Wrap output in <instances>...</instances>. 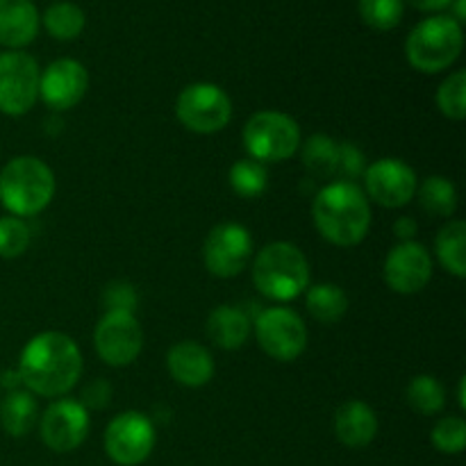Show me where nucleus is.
<instances>
[{"instance_id":"24","label":"nucleus","mask_w":466,"mask_h":466,"mask_svg":"<svg viewBox=\"0 0 466 466\" xmlns=\"http://www.w3.org/2000/svg\"><path fill=\"white\" fill-rule=\"evenodd\" d=\"M41 25L53 39L73 41L82 35L86 25L85 9L71 0H57V3L48 5L46 12L41 14Z\"/></svg>"},{"instance_id":"16","label":"nucleus","mask_w":466,"mask_h":466,"mask_svg":"<svg viewBox=\"0 0 466 466\" xmlns=\"http://www.w3.org/2000/svg\"><path fill=\"white\" fill-rule=\"evenodd\" d=\"M89 89V71L73 57L50 62L39 76V98L53 112H66L80 105Z\"/></svg>"},{"instance_id":"28","label":"nucleus","mask_w":466,"mask_h":466,"mask_svg":"<svg viewBox=\"0 0 466 466\" xmlns=\"http://www.w3.org/2000/svg\"><path fill=\"white\" fill-rule=\"evenodd\" d=\"M230 187L241 198H258L268 187V171L262 162L253 157L237 159L230 168Z\"/></svg>"},{"instance_id":"1","label":"nucleus","mask_w":466,"mask_h":466,"mask_svg":"<svg viewBox=\"0 0 466 466\" xmlns=\"http://www.w3.org/2000/svg\"><path fill=\"white\" fill-rule=\"evenodd\" d=\"M16 371L30 394L62 399L82 376L80 346L64 332H39L21 350Z\"/></svg>"},{"instance_id":"6","label":"nucleus","mask_w":466,"mask_h":466,"mask_svg":"<svg viewBox=\"0 0 466 466\" xmlns=\"http://www.w3.org/2000/svg\"><path fill=\"white\" fill-rule=\"evenodd\" d=\"M241 139H244L248 157L262 164L285 162V159L294 157L303 144L299 123L289 114L276 112V109L255 112L246 121Z\"/></svg>"},{"instance_id":"40","label":"nucleus","mask_w":466,"mask_h":466,"mask_svg":"<svg viewBox=\"0 0 466 466\" xmlns=\"http://www.w3.org/2000/svg\"><path fill=\"white\" fill-rule=\"evenodd\" d=\"M458 403H460V408L466 410V378H460V385H458Z\"/></svg>"},{"instance_id":"35","label":"nucleus","mask_w":466,"mask_h":466,"mask_svg":"<svg viewBox=\"0 0 466 466\" xmlns=\"http://www.w3.org/2000/svg\"><path fill=\"white\" fill-rule=\"evenodd\" d=\"M112 385H109L105 378H94L91 382H86L85 390L80 394V403L85 410H103L107 408L109 400H112Z\"/></svg>"},{"instance_id":"17","label":"nucleus","mask_w":466,"mask_h":466,"mask_svg":"<svg viewBox=\"0 0 466 466\" xmlns=\"http://www.w3.org/2000/svg\"><path fill=\"white\" fill-rule=\"evenodd\" d=\"M167 369L173 380L189 390L205 387L214 378V358L198 341H180L167 355Z\"/></svg>"},{"instance_id":"19","label":"nucleus","mask_w":466,"mask_h":466,"mask_svg":"<svg viewBox=\"0 0 466 466\" xmlns=\"http://www.w3.org/2000/svg\"><path fill=\"white\" fill-rule=\"evenodd\" d=\"M335 435L349 449H364L378 435V417L364 400H346L335 412Z\"/></svg>"},{"instance_id":"22","label":"nucleus","mask_w":466,"mask_h":466,"mask_svg":"<svg viewBox=\"0 0 466 466\" xmlns=\"http://www.w3.org/2000/svg\"><path fill=\"white\" fill-rule=\"evenodd\" d=\"M349 294L344 287L335 282H321V285L308 287L305 291V308L312 314L314 321L323 326H335L349 312Z\"/></svg>"},{"instance_id":"32","label":"nucleus","mask_w":466,"mask_h":466,"mask_svg":"<svg viewBox=\"0 0 466 466\" xmlns=\"http://www.w3.org/2000/svg\"><path fill=\"white\" fill-rule=\"evenodd\" d=\"M432 446L444 455H460L466 446V421L462 417H444L432 428Z\"/></svg>"},{"instance_id":"27","label":"nucleus","mask_w":466,"mask_h":466,"mask_svg":"<svg viewBox=\"0 0 466 466\" xmlns=\"http://www.w3.org/2000/svg\"><path fill=\"white\" fill-rule=\"evenodd\" d=\"M405 399H408L410 408L414 412L423 414V417H432V414H440L446 408V390L435 376H414L410 380L408 390H405Z\"/></svg>"},{"instance_id":"11","label":"nucleus","mask_w":466,"mask_h":466,"mask_svg":"<svg viewBox=\"0 0 466 466\" xmlns=\"http://www.w3.org/2000/svg\"><path fill=\"white\" fill-rule=\"evenodd\" d=\"M255 255L253 237L241 223H218L203 244V262L212 276L230 280L246 271Z\"/></svg>"},{"instance_id":"4","label":"nucleus","mask_w":466,"mask_h":466,"mask_svg":"<svg viewBox=\"0 0 466 466\" xmlns=\"http://www.w3.org/2000/svg\"><path fill=\"white\" fill-rule=\"evenodd\" d=\"M255 289L268 300L289 303L309 287V262L303 250L289 241L264 246L253 259Z\"/></svg>"},{"instance_id":"30","label":"nucleus","mask_w":466,"mask_h":466,"mask_svg":"<svg viewBox=\"0 0 466 466\" xmlns=\"http://www.w3.org/2000/svg\"><path fill=\"white\" fill-rule=\"evenodd\" d=\"M437 107L451 121L466 116V71H455L437 89Z\"/></svg>"},{"instance_id":"5","label":"nucleus","mask_w":466,"mask_h":466,"mask_svg":"<svg viewBox=\"0 0 466 466\" xmlns=\"http://www.w3.org/2000/svg\"><path fill=\"white\" fill-rule=\"evenodd\" d=\"M464 48V30L451 14H432L412 27L405 39V59L426 76L446 71Z\"/></svg>"},{"instance_id":"10","label":"nucleus","mask_w":466,"mask_h":466,"mask_svg":"<svg viewBox=\"0 0 466 466\" xmlns=\"http://www.w3.org/2000/svg\"><path fill=\"white\" fill-rule=\"evenodd\" d=\"M155 423L137 410L114 417L105 431V453L118 466H139L155 449Z\"/></svg>"},{"instance_id":"39","label":"nucleus","mask_w":466,"mask_h":466,"mask_svg":"<svg viewBox=\"0 0 466 466\" xmlns=\"http://www.w3.org/2000/svg\"><path fill=\"white\" fill-rule=\"evenodd\" d=\"M451 16L462 25L466 21V0H451Z\"/></svg>"},{"instance_id":"33","label":"nucleus","mask_w":466,"mask_h":466,"mask_svg":"<svg viewBox=\"0 0 466 466\" xmlns=\"http://www.w3.org/2000/svg\"><path fill=\"white\" fill-rule=\"evenodd\" d=\"M367 155L353 141H341L339 153H337V177L339 182H353L364 176L367 171Z\"/></svg>"},{"instance_id":"14","label":"nucleus","mask_w":466,"mask_h":466,"mask_svg":"<svg viewBox=\"0 0 466 466\" xmlns=\"http://www.w3.org/2000/svg\"><path fill=\"white\" fill-rule=\"evenodd\" d=\"M89 410L73 399L53 400L39 417L41 441L55 453H71L80 449L89 437Z\"/></svg>"},{"instance_id":"2","label":"nucleus","mask_w":466,"mask_h":466,"mask_svg":"<svg viewBox=\"0 0 466 466\" xmlns=\"http://www.w3.org/2000/svg\"><path fill=\"white\" fill-rule=\"evenodd\" d=\"M314 228L332 246L362 244L371 228V203L353 182H328L312 203Z\"/></svg>"},{"instance_id":"12","label":"nucleus","mask_w":466,"mask_h":466,"mask_svg":"<svg viewBox=\"0 0 466 466\" xmlns=\"http://www.w3.org/2000/svg\"><path fill=\"white\" fill-rule=\"evenodd\" d=\"M364 196L369 203L387 209H399L412 203L419 177L408 162L399 157H382L369 164L362 176Z\"/></svg>"},{"instance_id":"25","label":"nucleus","mask_w":466,"mask_h":466,"mask_svg":"<svg viewBox=\"0 0 466 466\" xmlns=\"http://www.w3.org/2000/svg\"><path fill=\"white\" fill-rule=\"evenodd\" d=\"M435 253L441 267L455 278H466V223L449 221L435 239Z\"/></svg>"},{"instance_id":"18","label":"nucleus","mask_w":466,"mask_h":466,"mask_svg":"<svg viewBox=\"0 0 466 466\" xmlns=\"http://www.w3.org/2000/svg\"><path fill=\"white\" fill-rule=\"evenodd\" d=\"M41 14L32 0H0V46L21 50L36 39Z\"/></svg>"},{"instance_id":"8","label":"nucleus","mask_w":466,"mask_h":466,"mask_svg":"<svg viewBox=\"0 0 466 466\" xmlns=\"http://www.w3.org/2000/svg\"><path fill=\"white\" fill-rule=\"evenodd\" d=\"M255 339L268 358L294 362L308 349V328L291 308H267L255 321Z\"/></svg>"},{"instance_id":"29","label":"nucleus","mask_w":466,"mask_h":466,"mask_svg":"<svg viewBox=\"0 0 466 466\" xmlns=\"http://www.w3.org/2000/svg\"><path fill=\"white\" fill-rule=\"evenodd\" d=\"M358 12L371 30H394L405 14V0H358Z\"/></svg>"},{"instance_id":"20","label":"nucleus","mask_w":466,"mask_h":466,"mask_svg":"<svg viewBox=\"0 0 466 466\" xmlns=\"http://www.w3.org/2000/svg\"><path fill=\"white\" fill-rule=\"evenodd\" d=\"M250 330L248 314L235 305H218L208 317V337L223 350H239L248 341Z\"/></svg>"},{"instance_id":"31","label":"nucleus","mask_w":466,"mask_h":466,"mask_svg":"<svg viewBox=\"0 0 466 466\" xmlns=\"http://www.w3.org/2000/svg\"><path fill=\"white\" fill-rule=\"evenodd\" d=\"M32 232L18 217H0V258L16 259L30 248Z\"/></svg>"},{"instance_id":"21","label":"nucleus","mask_w":466,"mask_h":466,"mask_svg":"<svg viewBox=\"0 0 466 466\" xmlns=\"http://www.w3.org/2000/svg\"><path fill=\"white\" fill-rule=\"evenodd\" d=\"M36 419H39L36 399L27 390L7 391L0 400V426L14 440L25 437L35 428Z\"/></svg>"},{"instance_id":"34","label":"nucleus","mask_w":466,"mask_h":466,"mask_svg":"<svg viewBox=\"0 0 466 466\" xmlns=\"http://www.w3.org/2000/svg\"><path fill=\"white\" fill-rule=\"evenodd\" d=\"M137 303H139V294H137L135 285L127 280H114L103 289V305L107 312H132L135 314Z\"/></svg>"},{"instance_id":"23","label":"nucleus","mask_w":466,"mask_h":466,"mask_svg":"<svg viewBox=\"0 0 466 466\" xmlns=\"http://www.w3.org/2000/svg\"><path fill=\"white\" fill-rule=\"evenodd\" d=\"M300 159L312 180H335L337 177V153L339 141L330 135H312L300 144Z\"/></svg>"},{"instance_id":"7","label":"nucleus","mask_w":466,"mask_h":466,"mask_svg":"<svg viewBox=\"0 0 466 466\" xmlns=\"http://www.w3.org/2000/svg\"><path fill=\"white\" fill-rule=\"evenodd\" d=\"M176 116L187 130L196 135H214L230 123L232 100L218 85L194 82L177 96Z\"/></svg>"},{"instance_id":"38","label":"nucleus","mask_w":466,"mask_h":466,"mask_svg":"<svg viewBox=\"0 0 466 466\" xmlns=\"http://www.w3.org/2000/svg\"><path fill=\"white\" fill-rule=\"evenodd\" d=\"M0 385H3L5 390H7V391H14V390H23L21 373H18V371H5L3 376H0Z\"/></svg>"},{"instance_id":"37","label":"nucleus","mask_w":466,"mask_h":466,"mask_svg":"<svg viewBox=\"0 0 466 466\" xmlns=\"http://www.w3.org/2000/svg\"><path fill=\"white\" fill-rule=\"evenodd\" d=\"M412 7H417L419 12H428V14H441L444 9L451 7V0H405Z\"/></svg>"},{"instance_id":"3","label":"nucleus","mask_w":466,"mask_h":466,"mask_svg":"<svg viewBox=\"0 0 466 466\" xmlns=\"http://www.w3.org/2000/svg\"><path fill=\"white\" fill-rule=\"evenodd\" d=\"M55 189L53 168L35 155H18L0 171V203L12 217L41 214L53 203Z\"/></svg>"},{"instance_id":"26","label":"nucleus","mask_w":466,"mask_h":466,"mask_svg":"<svg viewBox=\"0 0 466 466\" xmlns=\"http://www.w3.org/2000/svg\"><path fill=\"white\" fill-rule=\"evenodd\" d=\"M417 200L423 212L437 218H451L458 209V189L444 176H431L417 185Z\"/></svg>"},{"instance_id":"9","label":"nucleus","mask_w":466,"mask_h":466,"mask_svg":"<svg viewBox=\"0 0 466 466\" xmlns=\"http://www.w3.org/2000/svg\"><path fill=\"white\" fill-rule=\"evenodd\" d=\"M41 68L32 55L23 50L0 53V112L23 116L39 100Z\"/></svg>"},{"instance_id":"36","label":"nucleus","mask_w":466,"mask_h":466,"mask_svg":"<svg viewBox=\"0 0 466 466\" xmlns=\"http://www.w3.org/2000/svg\"><path fill=\"white\" fill-rule=\"evenodd\" d=\"M391 230H394V235L399 237L400 241H414L419 226L412 217H399L394 221V228H391Z\"/></svg>"},{"instance_id":"13","label":"nucleus","mask_w":466,"mask_h":466,"mask_svg":"<svg viewBox=\"0 0 466 466\" xmlns=\"http://www.w3.org/2000/svg\"><path fill=\"white\" fill-rule=\"evenodd\" d=\"M94 346L107 367H130L144 350V330L132 312H105L94 330Z\"/></svg>"},{"instance_id":"15","label":"nucleus","mask_w":466,"mask_h":466,"mask_svg":"<svg viewBox=\"0 0 466 466\" xmlns=\"http://www.w3.org/2000/svg\"><path fill=\"white\" fill-rule=\"evenodd\" d=\"M387 287L394 294L412 296L419 294L432 280V258L428 248L419 241H400L387 253L382 268Z\"/></svg>"}]
</instances>
